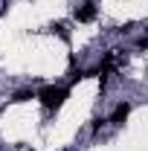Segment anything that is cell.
<instances>
[{"label":"cell","mask_w":148,"mask_h":151,"mask_svg":"<svg viewBox=\"0 0 148 151\" xmlns=\"http://www.w3.org/2000/svg\"><path fill=\"white\" fill-rule=\"evenodd\" d=\"M32 90H20V93H15V99H12V102H26V99H32Z\"/></svg>","instance_id":"277c9868"},{"label":"cell","mask_w":148,"mask_h":151,"mask_svg":"<svg viewBox=\"0 0 148 151\" xmlns=\"http://www.w3.org/2000/svg\"><path fill=\"white\" fill-rule=\"evenodd\" d=\"M128 116H131V105H128V102H122V105H116L111 122H113V125H125V119H128Z\"/></svg>","instance_id":"3957f363"},{"label":"cell","mask_w":148,"mask_h":151,"mask_svg":"<svg viewBox=\"0 0 148 151\" xmlns=\"http://www.w3.org/2000/svg\"><path fill=\"white\" fill-rule=\"evenodd\" d=\"M38 99H41V105H44L47 111H58V108L64 105V99H67V87L50 84V87H44V90L38 93Z\"/></svg>","instance_id":"6da1fadb"},{"label":"cell","mask_w":148,"mask_h":151,"mask_svg":"<svg viewBox=\"0 0 148 151\" xmlns=\"http://www.w3.org/2000/svg\"><path fill=\"white\" fill-rule=\"evenodd\" d=\"M52 29H55V32H58V35H61V38H67V29H64V23H55Z\"/></svg>","instance_id":"5b68a950"},{"label":"cell","mask_w":148,"mask_h":151,"mask_svg":"<svg viewBox=\"0 0 148 151\" xmlns=\"http://www.w3.org/2000/svg\"><path fill=\"white\" fill-rule=\"evenodd\" d=\"M75 20H78V23H90V20H96V3H81V6L75 9Z\"/></svg>","instance_id":"7a4b0ae2"}]
</instances>
